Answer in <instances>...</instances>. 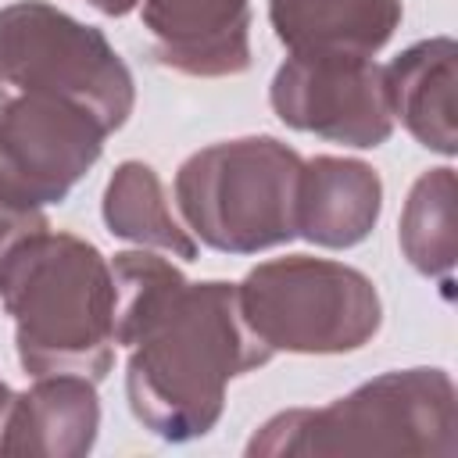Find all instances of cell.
Instances as JSON below:
<instances>
[{
    "label": "cell",
    "instance_id": "cell-15",
    "mask_svg": "<svg viewBox=\"0 0 458 458\" xmlns=\"http://www.w3.org/2000/svg\"><path fill=\"white\" fill-rule=\"evenodd\" d=\"M401 243L408 261L426 272L440 276L454 261V175L451 168H437L422 175L408 197Z\"/></svg>",
    "mask_w": 458,
    "mask_h": 458
},
{
    "label": "cell",
    "instance_id": "cell-16",
    "mask_svg": "<svg viewBox=\"0 0 458 458\" xmlns=\"http://www.w3.org/2000/svg\"><path fill=\"white\" fill-rule=\"evenodd\" d=\"M43 225H47V218H43L39 211H14V208L0 204V261H4V254H7L21 236H29V233H36V229H43Z\"/></svg>",
    "mask_w": 458,
    "mask_h": 458
},
{
    "label": "cell",
    "instance_id": "cell-13",
    "mask_svg": "<svg viewBox=\"0 0 458 458\" xmlns=\"http://www.w3.org/2000/svg\"><path fill=\"white\" fill-rule=\"evenodd\" d=\"M390 111L433 150L454 154V43L429 39L386 68Z\"/></svg>",
    "mask_w": 458,
    "mask_h": 458
},
{
    "label": "cell",
    "instance_id": "cell-10",
    "mask_svg": "<svg viewBox=\"0 0 458 458\" xmlns=\"http://www.w3.org/2000/svg\"><path fill=\"white\" fill-rule=\"evenodd\" d=\"M268 11L301 57H372L401 21V0H272Z\"/></svg>",
    "mask_w": 458,
    "mask_h": 458
},
{
    "label": "cell",
    "instance_id": "cell-11",
    "mask_svg": "<svg viewBox=\"0 0 458 458\" xmlns=\"http://www.w3.org/2000/svg\"><path fill=\"white\" fill-rule=\"evenodd\" d=\"M97 433V397L93 379L82 376H39V383L11 397L0 451H43V454H82Z\"/></svg>",
    "mask_w": 458,
    "mask_h": 458
},
{
    "label": "cell",
    "instance_id": "cell-14",
    "mask_svg": "<svg viewBox=\"0 0 458 458\" xmlns=\"http://www.w3.org/2000/svg\"><path fill=\"white\" fill-rule=\"evenodd\" d=\"M104 218H107L114 236L154 243V247H165V250H172L179 258H193L197 254V243L172 218L157 175L140 161H125L114 172V179L107 182Z\"/></svg>",
    "mask_w": 458,
    "mask_h": 458
},
{
    "label": "cell",
    "instance_id": "cell-18",
    "mask_svg": "<svg viewBox=\"0 0 458 458\" xmlns=\"http://www.w3.org/2000/svg\"><path fill=\"white\" fill-rule=\"evenodd\" d=\"M7 408H11V394H7V386L0 383V429H4V419H7Z\"/></svg>",
    "mask_w": 458,
    "mask_h": 458
},
{
    "label": "cell",
    "instance_id": "cell-19",
    "mask_svg": "<svg viewBox=\"0 0 458 458\" xmlns=\"http://www.w3.org/2000/svg\"><path fill=\"white\" fill-rule=\"evenodd\" d=\"M4 100H7V97H4V89H0V107H4Z\"/></svg>",
    "mask_w": 458,
    "mask_h": 458
},
{
    "label": "cell",
    "instance_id": "cell-5",
    "mask_svg": "<svg viewBox=\"0 0 458 458\" xmlns=\"http://www.w3.org/2000/svg\"><path fill=\"white\" fill-rule=\"evenodd\" d=\"M0 86L72 100L107 132L132 111L129 68L107 39L39 0L0 11Z\"/></svg>",
    "mask_w": 458,
    "mask_h": 458
},
{
    "label": "cell",
    "instance_id": "cell-12",
    "mask_svg": "<svg viewBox=\"0 0 458 458\" xmlns=\"http://www.w3.org/2000/svg\"><path fill=\"white\" fill-rule=\"evenodd\" d=\"M379 215V179L369 165L315 157L301 168L297 233L322 247L358 243Z\"/></svg>",
    "mask_w": 458,
    "mask_h": 458
},
{
    "label": "cell",
    "instance_id": "cell-17",
    "mask_svg": "<svg viewBox=\"0 0 458 458\" xmlns=\"http://www.w3.org/2000/svg\"><path fill=\"white\" fill-rule=\"evenodd\" d=\"M93 7H100V11H107V14H125V11H132L140 0H89Z\"/></svg>",
    "mask_w": 458,
    "mask_h": 458
},
{
    "label": "cell",
    "instance_id": "cell-8",
    "mask_svg": "<svg viewBox=\"0 0 458 458\" xmlns=\"http://www.w3.org/2000/svg\"><path fill=\"white\" fill-rule=\"evenodd\" d=\"M272 107L286 125L351 147H379L394 129L386 72L372 57L293 54L276 72Z\"/></svg>",
    "mask_w": 458,
    "mask_h": 458
},
{
    "label": "cell",
    "instance_id": "cell-7",
    "mask_svg": "<svg viewBox=\"0 0 458 458\" xmlns=\"http://www.w3.org/2000/svg\"><path fill=\"white\" fill-rule=\"evenodd\" d=\"M107 129L79 104L21 93L0 107V204L36 211L61 200L100 157Z\"/></svg>",
    "mask_w": 458,
    "mask_h": 458
},
{
    "label": "cell",
    "instance_id": "cell-2",
    "mask_svg": "<svg viewBox=\"0 0 458 458\" xmlns=\"http://www.w3.org/2000/svg\"><path fill=\"white\" fill-rule=\"evenodd\" d=\"M0 297L14 315L25 372L107 376L118 290L97 247L47 225L21 236L0 261Z\"/></svg>",
    "mask_w": 458,
    "mask_h": 458
},
{
    "label": "cell",
    "instance_id": "cell-4",
    "mask_svg": "<svg viewBox=\"0 0 458 458\" xmlns=\"http://www.w3.org/2000/svg\"><path fill=\"white\" fill-rule=\"evenodd\" d=\"M297 150L261 136L193 154L175 179V197L193 233L229 254H254L297 236Z\"/></svg>",
    "mask_w": 458,
    "mask_h": 458
},
{
    "label": "cell",
    "instance_id": "cell-6",
    "mask_svg": "<svg viewBox=\"0 0 458 458\" xmlns=\"http://www.w3.org/2000/svg\"><path fill=\"white\" fill-rule=\"evenodd\" d=\"M236 290L247 326L268 351H354L379 326L372 283L336 261H268Z\"/></svg>",
    "mask_w": 458,
    "mask_h": 458
},
{
    "label": "cell",
    "instance_id": "cell-9",
    "mask_svg": "<svg viewBox=\"0 0 458 458\" xmlns=\"http://www.w3.org/2000/svg\"><path fill=\"white\" fill-rule=\"evenodd\" d=\"M154 57L186 75H236L247 68V0H143Z\"/></svg>",
    "mask_w": 458,
    "mask_h": 458
},
{
    "label": "cell",
    "instance_id": "cell-1",
    "mask_svg": "<svg viewBox=\"0 0 458 458\" xmlns=\"http://www.w3.org/2000/svg\"><path fill=\"white\" fill-rule=\"evenodd\" d=\"M111 276L114 344L132 347L125 383L136 419L165 440L208 433L225 383L272 358L240 311V290L186 283L154 254H118Z\"/></svg>",
    "mask_w": 458,
    "mask_h": 458
},
{
    "label": "cell",
    "instance_id": "cell-3",
    "mask_svg": "<svg viewBox=\"0 0 458 458\" xmlns=\"http://www.w3.org/2000/svg\"><path fill=\"white\" fill-rule=\"evenodd\" d=\"M454 447V386L440 369L386 372L318 411L272 419L247 454L351 451V454H447Z\"/></svg>",
    "mask_w": 458,
    "mask_h": 458
}]
</instances>
